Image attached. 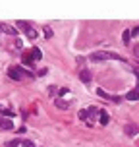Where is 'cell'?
<instances>
[{
  "mask_svg": "<svg viewBox=\"0 0 139 147\" xmlns=\"http://www.w3.org/2000/svg\"><path fill=\"white\" fill-rule=\"evenodd\" d=\"M25 74H29V72H25L21 66H10V70H8V76L14 81H21L25 78Z\"/></svg>",
  "mask_w": 139,
  "mask_h": 147,
  "instance_id": "6da1fadb",
  "label": "cell"
},
{
  "mask_svg": "<svg viewBox=\"0 0 139 147\" xmlns=\"http://www.w3.org/2000/svg\"><path fill=\"white\" fill-rule=\"evenodd\" d=\"M108 58H118V60H124L122 56H118V54H112V52H104V51H97L91 54V60H95V62H99V60H108Z\"/></svg>",
  "mask_w": 139,
  "mask_h": 147,
  "instance_id": "7a4b0ae2",
  "label": "cell"
},
{
  "mask_svg": "<svg viewBox=\"0 0 139 147\" xmlns=\"http://www.w3.org/2000/svg\"><path fill=\"white\" fill-rule=\"evenodd\" d=\"M124 132H126V136L132 138V136H137V134H139V128H137V124H128L124 128Z\"/></svg>",
  "mask_w": 139,
  "mask_h": 147,
  "instance_id": "3957f363",
  "label": "cell"
},
{
  "mask_svg": "<svg viewBox=\"0 0 139 147\" xmlns=\"http://www.w3.org/2000/svg\"><path fill=\"white\" fill-rule=\"evenodd\" d=\"M0 29H2V33H8V35H17V29L12 27V25H6V23H2Z\"/></svg>",
  "mask_w": 139,
  "mask_h": 147,
  "instance_id": "277c9868",
  "label": "cell"
},
{
  "mask_svg": "<svg viewBox=\"0 0 139 147\" xmlns=\"http://www.w3.org/2000/svg\"><path fill=\"white\" fill-rule=\"evenodd\" d=\"M15 25H17V27H19V29H21L23 33H29V31L33 29V27H31V25H29L27 22H21V20H19V22H15Z\"/></svg>",
  "mask_w": 139,
  "mask_h": 147,
  "instance_id": "5b68a950",
  "label": "cell"
},
{
  "mask_svg": "<svg viewBox=\"0 0 139 147\" xmlns=\"http://www.w3.org/2000/svg\"><path fill=\"white\" fill-rule=\"evenodd\" d=\"M99 116H101V126H106V124H108V120H110V118H108V112H106L104 109L99 110Z\"/></svg>",
  "mask_w": 139,
  "mask_h": 147,
  "instance_id": "8992f818",
  "label": "cell"
},
{
  "mask_svg": "<svg viewBox=\"0 0 139 147\" xmlns=\"http://www.w3.org/2000/svg\"><path fill=\"white\" fill-rule=\"evenodd\" d=\"M29 56H31V60H41V56H43V54H41V51H39L37 47H33V49H31V52H29Z\"/></svg>",
  "mask_w": 139,
  "mask_h": 147,
  "instance_id": "52a82bcc",
  "label": "cell"
},
{
  "mask_svg": "<svg viewBox=\"0 0 139 147\" xmlns=\"http://www.w3.org/2000/svg\"><path fill=\"white\" fill-rule=\"evenodd\" d=\"M79 80L83 81V83H89V81H91V74H89L87 70H81L79 72Z\"/></svg>",
  "mask_w": 139,
  "mask_h": 147,
  "instance_id": "ba28073f",
  "label": "cell"
},
{
  "mask_svg": "<svg viewBox=\"0 0 139 147\" xmlns=\"http://www.w3.org/2000/svg\"><path fill=\"white\" fill-rule=\"evenodd\" d=\"M126 99H128V101H139V91H137V89L130 91V93L126 95Z\"/></svg>",
  "mask_w": 139,
  "mask_h": 147,
  "instance_id": "9c48e42d",
  "label": "cell"
},
{
  "mask_svg": "<svg viewBox=\"0 0 139 147\" xmlns=\"http://www.w3.org/2000/svg\"><path fill=\"white\" fill-rule=\"evenodd\" d=\"M68 107H70V105H68L66 101H64V99H56V109H60V110H66Z\"/></svg>",
  "mask_w": 139,
  "mask_h": 147,
  "instance_id": "30bf717a",
  "label": "cell"
},
{
  "mask_svg": "<svg viewBox=\"0 0 139 147\" xmlns=\"http://www.w3.org/2000/svg\"><path fill=\"white\" fill-rule=\"evenodd\" d=\"M122 39H124V43H126V45H130V39H132V31L126 29L124 33H122Z\"/></svg>",
  "mask_w": 139,
  "mask_h": 147,
  "instance_id": "8fae6325",
  "label": "cell"
},
{
  "mask_svg": "<svg viewBox=\"0 0 139 147\" xmlns=\"http://www.w3.org/2000/svg\"><path fill=\"white\" fill-rule=\"evenodd\" d=\"M77 116H79L81 120H89V110H83V109H81L79 112H77Z\"/></svg>",
  "mask_w": 139,
  "mask_h": 147,
  "instance_id": "7c38bea8",
  "label": "cell"
},
{
  "mask_svg": "<svg viewBox=\"0 0 139 147\" xmlns=\"http://www.w3.org/2000/svg\"><path fill=\"white\" fill-rule=\"evenodd\" d=\"M97 112H99V109H95V107H91V109H89V118L93 120V118H95V114H97Z\"/></svg>",
  "mask_w": 139,
  "mask_h": 147,
  "instance_id": "4fadbf2b",
  "label": "cell"
},
{
  "mask_svg": "<svg viewBox=\"0 0 139 147\" xmlns=\"http://www.w3.org/2000/svg\"><path fill=\"white\" fill-rule=\"evenodd\" d=\"M21 147H35V143H33V141H29V140H23L21 141Z\"/></svg>",
  "mask_w": 139,
  "mask_h": 147,
  "instance_id": "5bb4252c",
  "label": "cell"
},
{
  "mask_svg": "<svg viewBox=\"0 0 139 147\" xmlns=\"http://www.w3.org/2000/svg\"><path fill=\"white\" fill-rule=\"evenodd\" d=\"M17 145H21V140H14V141H10V147H17Z\"/></svg>",
  "mask_w": 139,
  "mask_h": 147,
  "instance_id": "9a60e30c",
  "label": "cell"
},
{
  "mask_svg": "<svg viewBox=\"0 0 139 147\" xmlns=\"http://www.w3.org/2000/svg\"><path fill=\"white\" fill-rule=\"evenodd\" d=\"M66 93H68V89H66V87H60V91H58V95H60V97H64Z\"/></svg>",
  "mask_w": 139,
  "mask_h": 147,
  "instance_id": "2e32d148",
  "label": "cell"
},
{
  "mask_svg": "<svg viewBox=\"0 0 139 147\" xmlns=\"http://www.w3.org/2000/svg\"><path fill=\"white\" fill-rule=\"evenodd\" d=\"M97 93H99V95H101V97H104V99H108V95H106V93H104L103 89H97Z\"/></svg>",
  "mask_w": 139,
  "mask_h": 147,
  "instance_id": "e0dca14e",
  "label": "cell"
},
{
  "mask_svg": "<svg viewBox=\"0 0 139 147\" xmlns=\"http://www.w3.org/2000/svg\"><path fill=\"white\" fill-rule=\"evenodd\" d=\"M44 35H46V39H50V37H52V31L46 27V29H44Z\"/></svg>",
  "mask_w": 139,
  "mask_h": 147,
  "instance_id": "ac0fdd59",
  "label": "cell"
},
{
  "mask_svg": "<svg viewBox=\"0 0 139 147\" xmlns=\"http://www.w3.org/2000/svg\"><path fill=\"white\" fill-rule=\"evenodd\" d=\"M133 52H135V56L139 58V45H135V47H133Z\"/></svg>",
  "mask_w": 139,
  "mask_h": 147,
  "instance_id": "d6986e66",
  "label": "cell"
},
{
  "mask_svg": "<svg viewBox=\"0 0 139 147\" xmlns=\"http://www.w3.org/2000/svg\"><path fill=\"white\" fill-rule=\"evenodd\" d=\"M135 78H137V91H139V70H135Z\"/></svg>",
  "mask_w": 139,
  "mask_h": 147,
  "instance_id": "ffe728a7",
  "label": "cell"
},
{
  "mask_svg": "<svg viewBox=\"0 0 139 147\" xmlns=\"http://www.w3.org/2000/svg\"><path fill=\"white\" fill-rule=\"evenodd\" d=\"M137 33H139V27H135V29L132 31V35H137Z\"/></svg>",
  "mask_w": 139,
  "mask_h": 147,
  "instance_id": "44dd1931",
  "label": "cell"
},
{
  "mask_svg": "<svg viewBox=\"0 0 139 147\" xmlns=\"http://www.w3.org/2000/svg\"><path fill=\"white\" fill-rule=\"evenodd\" d=\"M0 25H2V23H0ZM0 31H2V29H0Z\"/></svg>",
  "mask_w": 139,
  "mask_h": 147,
  "instance_id": "7402d4cb",
  "label": "cell"
}]
</instances>
